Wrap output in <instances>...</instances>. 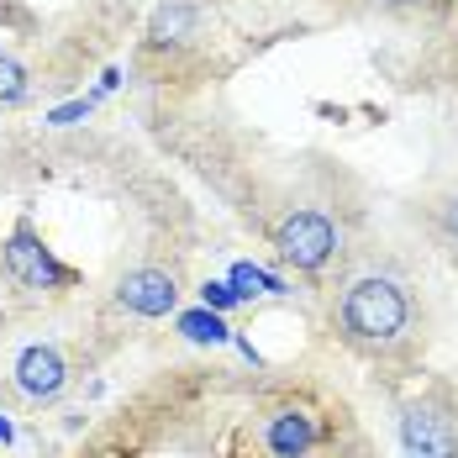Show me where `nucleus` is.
<instances>
[{"label": "nucleus", "mask_w": 458, "mask_h": 458, "mask_svg": "<svg viewBox=\"0 0 458 458\" xmlns=\"http://www.w3.org/2000/svg\"><path fill=\"white\" fill-rule=\"evenodd\" d=\"M74 458H374L337 385L295 369L174 364L74 448Z\"/></svg>", "instance_id": "nucleus-1"}, {"label": "nucleus", "mask_w": 458, "mask_h": 458, "mask_svg": "<svg viewBox=\"0 0 458 458\" xmlns=\"http://www.w3.org/2000/svg\"><path fill=\"white\" fill-rule=\"evenodd\" d=\"M416 332H421L416 295H411V284H401L395 275H359L337 290L332 337L353 359H364V364H401V359L416 353Z\"/></svg>", "instance_id": "nucleus-2"}, {"label": "nucleus", "mask_w": 458, "mask_h": 458, "mask_svg": "<svg viewBox=\"0 0 458 458\" xmlns=\"http://www.w3.org/2000/svg\"><path fill=\"white\" fill-rule=\"evenodd\" d=\"M0 284L16 301H69L90 290V269L64 259V248H53L32 211H16L11 227L0 232Z\"/></svg>", "instance_id": "nucleus-3"}, {"label": "nucleus", "mask_w": 458, "mask_h": 458, "mask_svg": "<svg viewBox=\"0 0 458 458\" xmlns=\"http://www.w3.org/2000/svg\"><path fill=\"white\" fill-rule=\"evenodd\" d=\"M269 248L279 264H290L295 275H321L337 264L343 253V232L321 206H284L269 222Z\"/></svg>", "instance_id": "nucleus-4"}, {"label": "nucleus", "mask_w": 458, "mask_h": 458, "mask_svg": "<svg viewBox=\"0 0 458 458\" xmlns=\"http://www.w3.org/2000/svg\"><path fill=\"white\" fill-rule=\"evenodd\" d=\"M180 295H184L180 264H169V259H153V264H138V269H127V275L116 279V290H111V306H116L122 317L164 321V317H174V311H180Z\"/></svg>", "instance_id": "nucleus-5"}, {"label": "nucleus", "mask_w": 458, "mask_h": 458, "mask_svg": "<svg viewBox=\"0 0 458 458\" xmlns=\"http://www.w3.org/2000/svg\"><path fill=\"white\" fill-rule=\"evenodd\" d=\"M401 458H458V406L448 395H411L401 406Z\"/></svg>", "instance_id": "nucleus-6"}, {"label": "nucleus", "mask_w": 458, "mask_h": 458, "mask_svg": "<svg viewBox=\"0 0 458 458\" xmlns=\"http://www.w3.org/2000/svg\"><path fill=\"white\" fill-rule=\"evenodd\" d=\"M69 379H74L69 353H64V343H53V337L21 343V348H16V359H11V385H16V390H21V401H32V406L58 401V395L69 390Z\"/></svg>", "instance_id": "nucleus-7"}, {"label": "nucleus", "mask_w": 458, "mask_h": 458, "mask_svg": "<svg viewBox=\"0 0 458 458\" xmlns=\"http://www.w3.org/2000/svg\"><path fill=\"white\" fill-rule=\"evenodd\" d=\"M432 232H437L448 248H458V190H443V195L432 200Z\"/></svg>", "instance_id": "nucleus-8"}, {"label": "nucleus", "mask_w": 458, "mask_h": 458, "mask_svg": "<svg viewBox=\"0 0 458 458\" xmlns=\"http://www.w3.org/2000/svg\"><path fill=\"white\" fill-rule=\"evenodd\" d=\"M385 5H427V0H385Z\"/></svg>", "instance_id": "nucleus-9"}]
</instances>
